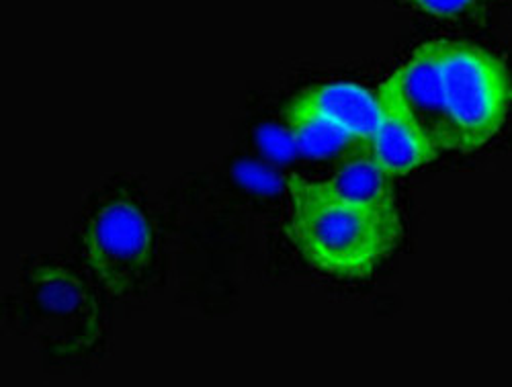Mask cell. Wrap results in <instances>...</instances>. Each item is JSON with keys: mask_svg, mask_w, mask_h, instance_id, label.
I'll use <instances>...</instances> for the list:
<instances>
[{"mask_svg": "<svg viewBox=\"0 0 512 387\" xmlns=\"http://www.w3.org/2000/svg\"><path fill=\"white\" fill-rule=\"evenodd\" d=\"M82 263L66 256H33L9 295L7 312L56 369L97 363L107 347L109 301Z\"/></svg>", "mask_w": 512, "mask_h": 387, "instance_id": "cell-1", "label": "cell"}, {"mask_svg": "<svg viewBox=\"0 0 512 387\" xmlns=\"http://www.w3.org/2000/svg\"><path fill=\"white\" fill-rule=\"evenodd\" d=\"M80 263L111 299L144 295L160 267V230L148 195L117 177L87 203L76 232Z\"/></svg>", "mask_w": 512, "mask_h": 387, "instance_id": "cell-2", "label": "cell"}, {"mask_svg": "<svg viewBox=\"0 0 512 387\" xmlns=\"http://www.w3.org/2000/svg\"><path fill=\"white\" fill-rule=\"evenodd\" d=\"M287 193L291 242L312 267L334 279L371 277L402 238V222L340 201L320 183L289 177Z\"/></svg>", "mask_w": 512, "mask_h": 387, "instance_id": "cell-3", "label": "cell"}, {"mask_svg": "<svg viewBox=\"0 0 512 387\" xmlns=\"http://www.w3.org/2000/svg\"><path fill=\"white\" fill-rule=\"evenodd\" d=\"M451 150L476 152L502 129L512 105L508 68L469 41H433Z\"/></svg>", "mask_w": 512, "mask_h": 387, "instance_id": "cell-4", "label": "cell"}, {"mask_svg": "<svg viewBox=\"0 0 512 387\" xmlns=\"http://www.w3.org/2000/svg\"><path fill=\"white\" fill-rule=\"evenodd\" d=\"M377 95L381 117L375 136L367 144V152L375 164L392 177H404L435 162L443 150L424 132L410 111L396 74L379 86Z\"/></svg>", "mask_w": 512, "mask_h": 387, "instance_id": "cell-5", "label": "cell"}, {"mask_svg": "<svg viewBox=\"0 0 512 387\" xmlns=\"http://www.w3.org/2000/svg\"><path fill=\"white\" fill-rule=\"evenodd\" d=\"M285 111L320 117L345 129L347 134L361 140L363 144L371 142L381 117L377 91L365 89V86L347 80L310 86V89L295 95Z\"/></svg>", "mask_w": 512, "mask_h": 387, "instance_id": "cell-6", "label": "cell"}, {"mask_svg": "<svg viewBox=\"0 0 512 387\" xmlns=\"http://www.w3.org/2000/svg\"><path fill=\"white\" fill-rule=\"evenodd\" d=\"M400 84V91L414 113V117L424 127V132L443 150H451L449 123L445 115L443 86L439 76V66L435 58L433 43L418 48L414 56L394 72Z\"/></svg>", "mask_w": 512, "mask_h": 387, "instance_id": "cell-7", "label": "cell"}, {"mask_svg": "<svg viewBox=\"0 0 512 387\" xmlns=\"http://www.w3.org/2000/svg\"><path fill=\"white\" fill-rule=\"evenodd\" d=\"M320 187L340 201L369 209L392 222H402L394 177L375 164L367 148L347 156L334 175L328 181H322Z\"/></svg>", "mask_w": 512, "mask_h": 387, "instance_id": "cell-8", "label": "cell"}, {"mask_svg": "<svg viewBox=\"0 0 512 387\" xmlns=\"http://www.w3.org/2000/svg\"><path fill=\"white\" fill-rule=\"evenodd\" d=\"M285 119L289 125V136L295 150H300L306 156H312V158L345 156L347 158L367 148V144L347 134L345 129H340L320 117L285 111Z\"/></svg>", "mask_w": 512, "mask_h": 387, "instance_id": "cell-9", "label": "cell"}, {"mask_svg": "<svg viewBox=\"0 0 512 387\" xmlns=\"http://www.w3.org/2000/svg\"><path fill=\"white\" fill-rule=\"evenodd\" d=\"M410 3L426 15L437 19H461L478 7V0H410Z\"/></svg>", "mask_w": 512, "mask_h": 387, "instance_id": "cell-10", "label": "cell"}]
</instances>
